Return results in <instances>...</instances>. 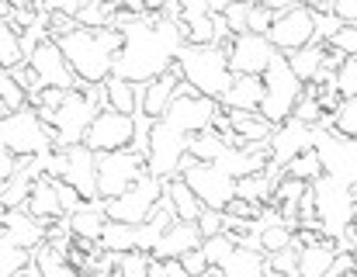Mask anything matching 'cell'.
Listing matches in <instances>:
<instances>
[{
  "instance_id": "10",
  "label": "cell",
  "mask_w": 357,
  "mask_h": 277,
  "mask_svg": "<svg viewBox=\"0 0 357 277\" xmlns=\"http://www.w3.org/2000/svg\"><path fill=\"white\" fill-rule=\"evenodd\" d=\"M264 38L271 42L274 52L288 56V52H295V49L316 42V14H312L305 3H295V7L274 14V21H271V28H267Z\"/></svg>"
},
{
  "instance_id": "51",
  "label": "cell",
  "mask_w": 357,
  "mask_h": 277,
  "mask_svg": "<svg viewBox=\"0 0 357 277\" xmlns=\"http://www.w3.org/2000/svg\"><path fill=\"white\" fill-rule=\"evenodd\" d=\"M333 17L340 24H357V0H333Z\"/></svg>"
},
{
  "instance_id": "3",
  "label": "cell",
  "mask_w": 357,
  "mask_h": 277,
  "mask_svg": "<svg viewBox=\"0 0 357 277\" xmlns=\"http://www.w3.org/2000/svg\"><path fill=\"white\" fill-rule=\"evenodd\" d=\"M174 66H177L181 80L198 97H208L215 104L226 97V90L233 84V73L226 66L222 45H181L177 56H174Z\"/></svg>"
},
{
  "instance_id": "52",
  "label": "cell",
  "mask_w": 357,
  "mask_h": 277,
  "mask_svg": "<svg viewBox=\"0 0 357 277\" xmlns=\"http://www.w3.org/2000/svg\"><path fill=\"white\" fill-rule=\"evenodd\" d=\"M0 277H38V271H35V264H28V267L17 271V274H0Z\"/></svg>"
},
{
  "instance_id": "56",
  "label": "cell",
  "mask_w": 357,
  "mask_h": 277,
  "mask_svg": "<svg viewBox=\"0 0 357 277\" xmlns=\"http://www.w3.org/2000/svg\"><path fill=\"white\" fill-rule=\"evenodd\" d=\"M0 232H3V208H0Z\"/></svg>"
},
{
  "instance_id": "45",
  "label": "cell",
  "mask_w": 357,
  "mask_h": 277,
  "mask_svg": "<svg viewBox=\"0 0 357 277\" xmlns=\"http://www.w3.org/2000/svg\"><path fill=\"white\" fill-rule=\"evenodd\" d=\"M80 24H77V17H70V14H45V38H63V35H70V31H77Z\"/></svg>"
},
{
  "instance_id": "21",
  "label": "cell",
  "mask_w": 357,
  "mask_h": 277,
  "mask_svg": "<svg viewBox=\"0 0 357 277\" xmlns=\"http://www.w3.org/2000/svg\"><path fill=\"white\" fill-rule=\"evenodd\" d=\"M163 198L170 201L177 222H195V219L205 212V205L195 198V191H191L181 177H167V180H163Z\"/></svg>"
},
{
  "instance_id": "8",
  "label": "cell",
  "mask_w": 357,
  "mask_h": 277,
  "mask_svg": "<svg viewBox=\"0 0 357 277\" xmlns=\"http://www.w3.org/2000/svg\"><path fill=\"white\" fill-rule=\"evenodd\" d=\"M312 187V198H316V219L323 225V236H337L340 229L351 225V215H354V198H351V187L330 173H323Z\"/></svg>"
},
{
  "instance_id": "46",
  "label": "cell",
  "mask_w": 357,
  "mask_h": 277,
  "mask_svg": "<svg viewBox=\"0 0 357 277\" xmlns=\"http://www.w3.org/2000/svg\"><path fill=\"white\" fill-rule=\"evenodd\" d=\"M222 21H226L229 38H233V35H243V31H246V3H243V0H233V3L222 10Z\"/></svg>"
},
{
  "instance_id": "16",
  "label": "cell",
  "mask_w": 357,
  "mask_h": 277,
  "mask_svg": "<svg viewBox=\"0 0 357 277\" xmlns=\"http://www.w3.org/2000/svg\"><path fill=\"white\" fill-rule=\"evenodd\" d=\"M305 145H312V129L309 125H298L295 118L274 125V132L267 138V149H271V166H284L295 152H302Z\"/></svg>"
},
{
  "instance_id": "20",
  "label": "cell",
  "mask_w": 357,
  "mask_h": 277,
  "mask_svg": "<svg viewBox=\"0 0 357 277\" xmlns=\"http://www.w3.org/2000/svg\"><path fill=\"white\" fill-rule=\"evenodd\" d=\"M337 257V246L330 236H323L319 243H309V246H298V277H326L330 264Z\"/></svg>"
},
{
  "instance_id": "1",
  "label": "cell",
  "mask_w": 357,
  "mask_h": 277,
  "mask_svg": "<svg viewBox=\"0 0 357 277\" xmlns=\"http://www.w3.org/2000/svg\"><path fill=\"white\" fill-rule=\"evenodd\" d=\"M184 45L181 24L163 14H142L121 28V49L112 63V77L128 84H146L174 66L177 49Z\"/></svg>"
},
{
  "instance_id": "41",
  "label": "cell",
  "mask_w": 357,
  "mask_h": 277,
  "mask_svg": "<svg viewBox=\"0 0 357 277\" xmlns=\"http://www.w3.org/2000/svg\"><path fill=\"white\" fill-rule=\"evenodd\" d=\"M236 250V243L226 236V232H219V236H208V239H202V253H205V260H208V267H219L229 253Z\"/></svg>"
},
{
  "instance_id": "29",
  "label": "cell",
  "mask_w": 357,
  "mask_h": 277,
  "mask_svg": "<svg viewBox=\"0 0 357 277\" xmlns=\"http://www.w3.org/2000/svg\"><path fill=\"white\" fill-rule=\"evenodd\" d=\"M184 152H188V156H195L198 163H215V159L226 152V145H222L219 132L208 125V129H202V132H191V136H188Z\"/></svg>"
},
{
  "instance_id": "2",
  "label": "cell",
  "mask_w": 357,
  "mask_h": 277,
  "mask_svg": "<svg viewBox=\"0 0 357 277\" xmlns=\"http://www.w3.org/2000/svg\"><path fill=\"white\" fill-rule=\"evenodd\" d=\"M56 45L80 84H105L112 77V63L121 49V31L119 28H77L56 38Z\"/></svg>"
},
{
  "instance_id": "32",
  "label": "cell",
  "mask_w": 357,
  "mask_h": 277,
  "mask_svg": "<svg viewBox=\"0 0 357 277\" xmlns=\"http://www.w3.org/2000/svg\"><path fill=\"white\" fill-rule=\"evenodd\" d=\"M101 250L105 253H128V250H135V225H128V222H105V229H101Z\"/></svg>"
},
{
  "instance_id": "37",
  "label": "cell",
  "mask_w": 357,
  "mask_h": 277,
  "mask_svg": "<svg viewBox=\"0 0 357 277\" xmlns=\"http://www.w3.org/2000/svg\"><path fill=\"white\" fill-rule=\"evenodd\" d=\"M153 257L146 250H128V253H115V277H146L149 274Z\"/></svg>"
},
{
  "instance_id": "18",
  "label": "cell",
  "mask_w": 357,
  "mask_h": 277,
  "mask_svg": "<svg viewBox=\"0 0 357 277\" xmlns=\"http://www.w3.org/2000/svg\"><path fill=\"white\" fill-rule=\"evenodd\" d=\"M195 246H202V236H198L195 222H174V225L156 239V246L149 250V257H153V260H177L181 253H188V250H195Z\"/></svg>"
},
{
  "instance_id": "27",
  "label": "cell",
  "mask_w": 357,
  "mask_h": 277,
  "mask_svg": "<svg viewBox=\"0 0 357 277\" xmlns=\"http://www.w3.org/2000/svg\"><path fill=\"white\" fill-rule=\"evenodd\" d=\"M219 267H222V274L226 277H264L267 274V267H264V253L253 250V246H236Z\"/></svg>"
},
{
  "instance_id": "4",
  "label": "cell",
  "mask_w": 357,
  "mask_h": 277,
  "mask_svg": "<svg viewBox=\"0 0 357 277\" xmlns=\"http://www.w3.org/2000/svg\"><path fill=\"white\" fill-rule=\"evenodd\" d=\"M260 80H264V97H260V108H257V111H260L271 125L288 122L295 101L302 97V84H298V77L288 70V63H284L281 52H274V59L267 63V70L260 73Z\"/></svg>"
},
{
  "instance_id": "6",
  "label": "cell",
  "mask_w": 357,
  "mask_h": 277,
  "mask_svg": "<svg viewBox=\"0 0 357 277\" xmlns=\"http://www.w3.org/2000/svg\"><path fill=\"white\" fill-rule=\"evenodd\" d=\"M177 177L195 191V198L212 208V212H222L229 205V198L236 194V180L219 166V163H198L195 156H181V166H177Z\"/></svg>"
},
{
  "instance_id": "33",
  "label": "cell",
  "mask_w": 357,
  "mask_h": 277,
  "mask_svg": "<svg viewBox=\"0 0 357 277\" xmlns=\"http://www.w3.org/2000/svg\"><path fill=\"white\" fill-rule=\"evenodd\" d=\"M330 132L357 142V94L354 97H344V101L330 111Z\"/></svg>"
},
{
  "instance_id": "9",
  "label": "cell",
  "mask_w": 357,
  "mask_h": 277,
  "mask_svg": "<svg viewBox=\"0 0 357 277\" xmlns=\"http://www.w3.org/2000/svg\"><path fill=\"white\" fill-rule=\"evenodd\" d=\"M146 173V156L135 149L98 152V201L119 198L128 184H135Z\"/></svg>"
},
{
  "instance_id": "12",
  "label": "cell",
  "mask_w": 357,
  "mask_h": 277,
  "mask_svg": "<svg viewBox=\"0 0 357 277\" xmlns=\"http://www.w3.org/2000/svg\"><path fill=\"white\" fill-rule=\"evenodd\" d=\"M226 52V66L233 77H260L267 70V63L274 59V49L264 35H253V31H243L233 35L229 45H222Z\"/></svg>"
},
{
  "instance_id": "26",
  "label": "cell",
  "mask_w": 357,
  "mask_h": 277,
  "mask_svg": "<svg viewBox=\"0 0 357 277\" xmlns=\"http://www.w3.org/2000/svg\"><path fill=\"white\" fill-rule=\"evenodd\" d=\"M31 264H35L38 277H84L56 246H49V243H38V246L31 250Z\"/></svg>"
},
{
  "instance_id": "36",
  "label": "cell",
  "mask_w": 357,
  "mask_h": 277,
  "mask_svg": "<svg viewBox=\"0 0 357 277\" xmlns=\"http://www.w3.org/2000/svg\"><path fill=\"white\" fill-rule=\"evenodd\" d=\"M112 14H115L112 0H84L80 10H77V24L80 28H108Z\"/></svg>"
},
{
  "instance_id": "35",
  "label": "cell",
  "mask_w": 357,
  "mask_h": 277,
  "mask_svg": "<svg viewBox=\"0 0 357 277\" xmlns=\"http://www.w3.org/2000/svg\"><path fill=\"white\" fill-rule=\"evenodd\" d=\"M24 63V52H21V38L14 31V24L7 17H0V70H14Z\"/></svg>"
},
{
  "instance_id": "19",
  "label": "cell",
  "mask_w": 357,
  "mask_h": 277,
  "mask_svg": "<svg viewBox=\"0 0 357 277\" xmlns=\"http://www.w3.org/2000/svg\"><path fill=\"white\" fill-rule=\"evenodd\" d=\"M24 212L35 219V222H52V219H63V208H59V198H56V180L52 177H35L31 180V191L24 198Z\"/></svg>"
},
{
  "instance_id": "42",
  "label": "cell",
  "mask_w": 357,
  "mask_h": 277,
  "mask_svg": "<svg viewBox=\"0 0 357 277\" xmlns=\"http://www.w3.org/2000/svg\"><path fill=\"white\" fill-rule=\"evenodd\" d=\"M333 87H337V97H340V101L357 94V56L340 63V70L333 73Z\"/></svg>"
},
{
  "instance_id": "47",
  "label": "cell",
  "mask_w": 357,
  "mask_h": 277,
  "mask_svg": "<svg viewBox=\"0 0 357 277\" xmlns=\"http://www.w3.org/2000/svg\"><path fill=\"white\" fill-rule=\"evenodd\" d=\"M177 264L184 267V274L188 277H202L208 271V260H205V253H202V246H195V250H188V253H181L177 257Z\"/></svg>"
},
{
  "instance_id": "31",
  "label": "cell",
  "mask_w": 357,
  "mask_h": 277,
  "mask_svg": "<svg viewBox=\"0 0 357 277\" xmlns=\"http://www.w3.org/2000/svg\"><path fill=\"white\" fill-rule=\"evenodd\" d=\"M271 191H274L271 170H260V173H246V177H236V198L250 201V205H267V201H271Z\"/></svg>"
},
{
  "instance_id": "30",
  "label": "cell",
  "mask_w": 357,
  "mask_h": 277,
  "mask_svg": "<svg viewBox=\"0 0 357 277\" xmlns=\"http://www.w3.org/2000/svg\"><path fill=\"white\" fill-rule=\"evenodd\" d=\"M284 177H295V180H302V184H316V180L323 177V159H319V152H316L312 145H305L302 152H295V156L284 163Z\"/></svg>"
},
{
  "instance_id": "15",
  "label": "cell",
  "mask_w": 357,
  "mask_h": 277,
  "mask_svg": "<svg viewBox=\"0 0 357 277\" xmlns=\"http://www.w3.org/2000/svg\"><path fill=\"white\" fill-rule=\"evenodd\" d=\"M181 87H184V80H181L177 66H170V70H163L160 77L146 80V84L139 87V115H146L149 122H156V118L170 108V101L181 94Z\"/></svg>"
},
{
  "instance_id": "49",
  "label": "cell",
  "mask_w": 357,
  "mask_h": 277,
  "mask_svg": "<svg viewBox=\"0 0 357 277\" xmlns=\"http://www.w3.org/2000/svg\"><path fill=\"white\" fill-rule=\"evenodd\" d=\"M56 198H59V208H63V215H73L80 205H84V198L70 187V184H63V180H56Z\"/></svg>"
},
{
  "instance_id": "55",
  "label": "cell",
  "mask_w": 357,
  "mask_h": 277,
  "mask_svg": "<svg viewBox=\"0 0 357 277\" xmlns=\"http://www.w3.org/2000/svg\"><path fill=\"white\" fill-rule=\"evenodd\" d=\"M264 277H295V274H264Z\"/></svg>"
},
{
  "instance_id": "54",
  "label": "cell",
  "mask_w": 357,
  "mask_h": 277,
  "mask_svg": "<svg viewBox=\"0 0 357 277\" xmlns=\"http://www.w3.org/2000/svg\"><path fill=\"white\" fill-rule=\"evenodd\" d=\"M351 225H354V232H357V205H354V215H351Z\"/></svg>"
},
{
  "instance_id": "5",
  "label": "cell",
  "mask_w": 357,
  "mask_h": 277,
  "mask_svg": "<svg viewBox=\"0 0 357 277\" xmlns=\"http://www.w3.org/2000/svg\"><path fill=\"white\" fill-rule=\"evenodd\" d=\"M0 149L10 156H42L52 149V129H45L35 108H17L0 115Z\"/></svg>"
},
{
  "instance_id": "43",
  "label": "cell",
  "mask_w": 357,
  "mask_h": 277,
  "mask_svg": "<svg viewBox=\"0 0 357 277\" xmlns=\"http://www.w3.org/2000/svg\"><path fill=\"white\" fill-rule=\"evenodd\" d=\"M323 45H330V49H337L340 56H357V24H340Z\"/></svg>"
},
{
  "instance_id": "28",
  "label": "cell",
  "mask_w": 357,
  "mask_h": 277,
  "mask_svg": "<svg viewBox=\"0 0 357 277\" xmlns=\"http://www.w3.org/2000/svg\"><path fill=\"white\" fill-rule=\"evenodd\" d=\"M105 108L121 111V115H139V87L121 80V77H108L105 84Z\"/></svg>"
},
{
  "instance_id": "23",
  "label": "cell",
  "mask_w": 357,
  "mask_h": 277,
  "mask_svg": "<svg viewBox=\"0 0 357 277\" xmlns=\"http://www.w3.org/2000/svg\"><path fill=\"white\" fill-rule=\"evenodd\" d=\"M226 122H229V129L236 132L243 145L246 142H267L271 132H274V125L260 111H233V108H226Z\"/></svg>"
},
{
  "instance_id": "57",
  "label": "cell",
  "mask_w": 357,
  "mask_h": 277,
  "mask_svg": "<svg viewBox=\"0 0 357 277\" xmlns=\"http://www.w3.org/2000/svg\"><path fill=\"white\" fill-rule=\"evenodd\" d=\"M344 277H357V271H347V274H344Z\"/></svg>"
},
{
  "instance_id": "13",
  "label": "cell",
  "mask_w": 357,
  "mask_h": 277,
  "mask_svg": "<svg viewBox=\"0 0 357 277\" xmlns=\"http://www.w3.org/2000/svg\"><path fill=\"white\" fill-rule=\"evenodd\" d=\"M24 63L35 70V77H38L42 87H56V90H77L80 87V80L73 77V70L66 66V59H63V52H59V45L52 38H42L28 52Z\"/></svg>"
},
{
  "instance_id": "14",
  "label": "cell",
  "mask_w": 357,
  "mask_h": 277,
  "mask_svg": "<svg viewBox=\"0 0 357 277\" xmlns=\"http://www.w3.org/2000/svg\"><path fill=\"white\" fill-rule=\"evenodd\" d=\"M63 184H70L84 201H98V152H91L84 142L63 149Z\"/></svg>"
},
{
  "instance_id": "17",
  "label": "cell",
  "mask_w": 357,
  "mask_h": 277,
  "mask_svg": "<svg viewBox=\"0 0 357 277\" xmlns=\"http://www.w3.org/2000/svg\"><path fill=\"white\" fill-rule=\"evenodd\" d=\"M0 239H7V243H14L21 250H35L45 239V225L35 222L24 208H10V212H3V232H0Z\"/></svg>"
},
{
  "instance_id": "24",
  "label": "cell",
  "mask_w": 357,
  "mask_h": 277,
  "mask_svg": "<svg viewBox=\"0 0 357 277\" xmlns=\"http://www.w3.org/2000/svg\"><path fill=\"white\" fill-rule=\"evenodd\" d=\"M260 97H264V80L260 77H233V84H229V90L219 104H226L233 111H257Z\"/></svg>"
},
{
  "instance_id": "39",
  "label": "cell",
  "mask_w": 357,
  "mask_h": 277,
  "mask_svg": "<svg viewBox=\"0 0 357 277\" xmlns=\"http://www.w3.org/2000/svg\"><path fill=\"white\" fill-rule=\"evenodd\" d=\"M291 118L298 122V125H309V129H316L319 125V118H323V104L302 87V97L295 101V108H291Z\"/></svg>"
},
{
  "instance_id": "44",
  "label": "cell",
  "mask_w": 357,
  "mask_h": 277,
  "mask_svg": "<svg viewBox=\"0 0 357 277\" xmlns=\"http://www.w3.org/2000/svg\"><path fill=\"white\" fill-rule=\"evenodd\" d=\"M271 21H274V14H271L264 3H246V31H253V35H267Z\"/></svg>"
},
{
  "instance_id": "58",
  "label": "cell",
  "mask_w": 357,
  "mask_h": 277,
  "mask_svg": "<svg viewBox=\"0 0 357 277\" xmlns=\"http://www.w3.org/2000/svg\"><path fill=\"white\" fill-rule=\"evenodd\" d=\"M0 115H3V104H0Z\"/></svg>"
},
{
  "instance_id": "22",
  "label": "cell",
  "mask_w": 357,
  "mask_h": 277,
  "mask_svg": "<svg viewBox=\"0 0 357 277\" xmlns=\"http://www.w3.org/2000/svg\"><path fill=\"white\" fill-rule=\"evenodd\" d=\"M105 212H101V201H84L73 215H66V225H70V236L73 239H101V229H105Z\"/></svg>"
},
{
  "instance_id": "38",
  "label": "cell",
  "mask_w": 357,
  "mask_h": 277,
  "mask_svg": "<svg viewBox=\"0 0 357 277\" xmlns=\"http://www.w3.org/2000/svg\"><path fill=\"white\" fill-rule=\"evenodd\" d=\"M264 267H267V274H295V271H298V246L291 243V246H284V250L267 253V257H264Z\"/></svg>"
},
{
  "instance_id": "7",
  "label": "cell",
  "mask_w": 357,
  "mask_h": 277,
  "mask_svg": "<svg viewBox=\"0 0 357 277\" xmlns=\"http://www.w3.org/2000/svg\"><path fill=\"white\" fill-rule=\"evenodd\" d=\"M163 198V180L153 177V173H142L135 184H128L119 198H108L101 201V212L105 219L112 222H128V225H139L146 222V215L153 212V205Z\"/></svg>"
},
{
  "instance_id": "50",
  "label": "cell",
  "mask_w": 357,
  "mask_h": 277,
  "mask_svg": "<svg viewBox=\"0 0 357 277\" xmlns=\"http://www.w3.org/2000/svg\"><path fill=\"white\" fill-rule=\"evenodd\" d=\"M84 0H38V14H70L77 17Z\"/></svg>"
},
{
  "instance_id": "48",
  "label": "cell",
  "mask_w": 357,
  "mask_h": 277,
  "mask_svg": "<svg viewBox=\"0 0 357 277\" xmlns=\"http://www.w3.org/2000/svg\"><path fill=\"white\" fill-rule=\"evenodd\" d=\"M195 229H198V236H202V239H208V236H219V232H222V212H212V208H205V212L195 219Z\"/></svg>"
},
{
  "instance_id": "34",
  "label": "cell",
  "mask_w": 357,
  "mask_h": 277,
  "mask_svg": "<svg viewBox=\"0 0 357 277\" xmlns=\"http://www.w3.org/2000/svg\"><path fill=\"white\" fill-rule=\"evenodd\" d=\"M291 225H284L281 219H271L264 229H260V236H257V250L267 257V253H274V250H284V246H291Z\"/></svg>"
},
{
  "instance_id": "40",
  "label": "cell",
  "mask_w": 357,
  "mask_h": 277,
  "mask_svg": "<svg viewBox=\"0 0 357 277\" xmlns=\"http://www.w3.org/2000/svg\"><path fill=\"white\" fill-rule=\"evenodd\" d=\"M31 264V250H21L7 239H0V274H17Z\"/></svg>"
},
{
  "instance_id": "11",
  "label": "cell",
  "mask_w": 357,
  "mask_h": 277,
  "mask_svg": "<svg viewBox=\"0 0 357 277\" xmlns=\"http://www.w3.org/2000/svg\"><path fill=\"white\" fill-rule=\"evenodd\" d=\"M132 138H135V118L112 111V108H101L84 132V145L91 152H115V149H128Z\"/></svg>"
},
{
  "instance_id": "25",
  "label": "cell",
  "mask_w": 357,
  "mask_h": 277,
  "mask_svg": "<svg viewBox=\"0 0 357 277\" xmlns=\"http://www.w3.org/2000/svg\"><path fill=\"white\" fill-rule=\"evenodd\" d=\"M284 63H288V70L298 77V84H302V87H305V84H312V80H316V73H319V66H323V42H309V45H302V49L288 52V56H284Z\"/></svg>"
},
{
  "instance_id": "53",
  "label": "cell",
  "mask_w": 357,
  "mask_h": 277,
  "mask_svg": "<svg viewBox=\"0 0 357 277\" xmlns=\"http://www.w3.org/2000/svg\"><path fill=\"white\" fill-rule=\"evenodd\" d=\"M7 10H10V7H7V0H0V17H7Z\"/></svg>"
}]
</instances>
